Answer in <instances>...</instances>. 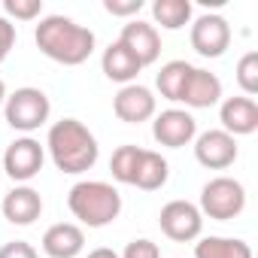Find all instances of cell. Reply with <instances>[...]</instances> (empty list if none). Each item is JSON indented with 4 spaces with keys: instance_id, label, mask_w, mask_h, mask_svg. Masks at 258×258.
I'll return each instance as SVG.
<instances>
[{
    "instance_id": "cell-1",
    "label": "cell",
    "mask_w": 258,
    "mask_h": 258,
    "mask_svg": "<svg viewBox=\"0 0 258 258\" xmlns=\"http://www.w3.org/2000/svg\"><path fill=\"white\" fill-rule=\"evenodd\" d=\"M34 40H37V49L49 61L64 64V67L85 64L91 58V52H94V43H97L91 28L76 25L67 16H46V19H40V25L34 31Z\"/></svg>"
},
{
    "instance_id": "cell-2",
    "label": "cell",
    "mask_w": 258,
    "mask_h": 258,
    "mask_svg": "<svg viewBox=\"0 0 258 258\" xmlns=\"http://www.w3.org/2000/svg\"><path fill=\"white\" fill-rule=\"evenodd\" d=\"M46 149L55 161V167L61 173H85L97 164L100 146L97 137L88 131V127L79 118H61L49 127V137H46Z\"/></svg>"
},
{
    "instance_id": "cell-3",
    "label": "cell",
    "mask_w": 258,
    "mask_h": 258,
    "mask_svg": "<svg viewBox=\"0 0 258 258\" xmlns=\"http://www.w3.org/2000/svg\"><path fill=\"white\" fill-rule=\"evenodd\" d=\"M67 207H70L73 219H79V225L106 228L121 213V195L115 185H109L103 179H82L70 188Z\"/></svg>"
},
{
    "instance_id": "cell-4",
    "label": "cell",
    "mask_w": 258,
    "mask_h": 258,
    "mask_svg": "<svg viewBox=\"0 0 258 258\" xmlns=\"http://www.w3.org/2000/svg\"><path fill=\"white\" fill-rule=\"evenodd\" d=\"M49 112H52V103H49L46 91L31 88V85L16 88L4 100V115H7L10 127L13 131H22V134H31L37 127H43L49 121Z\"/></svg>"
},
{
    "instance_id": "cell-5",
    "label": "cell",
    "mask_w": 258,
    "mask_h": 258,
    "mask_svg": "<svg viewBox=\"0 0 258 258\" xmlns=\"http://www.w3.org/2000/svg\"><path fill=\"white\" fill-rule=\"evenodd\" d=\"M246 207V188L231 176H216L201 188V216L216 222H231Z\"/></svg>"
},
{
    "instance_id": "cell-6",
    "label": "cell",
    "mask_w": 258,
    "mask_h": 258,
    "mask_svg": "<svg viewBox=\"0 0 258 258\" xmlns=\"http://www.w3.org/2000/svg\"><path fill=\"white\" fill-rule=\"evenodd\" d=\"M158 225H161L164 237H170L173 243H191L204 231V216L191 201H170L161 207Z\"/></svg>"
},
{
    "instance_id": "cell-7",
    "label": "cell",
    "mask_w": 258,
    "mask_h": 258,
    "mask_svg": "<svg viewBox=\"0 0 258 258\" xmlns=\"http://www.w3.org/2000/svg\"><path fill=\"white\" fill-rule=\"evenodd\" d=\"M43 161H46V149L34 137H19L4 152V170H7V176L13 182H22V185L31 182L43 170Z\"/></svg>"
},
{
    "instance_id": "cell-8",
    "label": "cell",
    "mask_w": 258,
    "mask_h": 258,
    "mask_svg": "<svg viewBox=\"0 0 258 258\" xmlns=\"http://www.w3.org/2000/svg\"><path fill=\"white\" fill-rule=\"evenodd\" d=\"M188 40H191V49L198 55H204V58H222L228 52V46H231V25H228V19L213 16V13L198 16L191 22Z\"/></svg>"
},
{
    "instance_id": "cell-9",
    "label": "cell",
    "mask_w": 258,
    "mask_h": 258,
    "mask_svg": "<svg viewBox=\"0 0 258 258\" xmlns=\"http://www.w3.org/2000/svg\"><path fill=\"white\" fill-rule=\"evenodd\" d=\"M152 137L167 149H182L198 137V121L188 109H164L152 121Z\"/></svg>"
},
{
    "instance_id": "cell-10",
    "label": "cell",
    "mask_w": 258,
    "mask_h": 258,
    "mask_svg": "<svg viewBox=\"0 0 258 258\" xmlns=\"http://www.w3.org/2000/svg\"><path fill=\"white\" fill-rule=\"evenodd\" d=\"M155 109H158L155 94H152L146 85H140V82L121 85L118 94L112 97V112H115L118 121H124V124H143V121H149V118L155 115Z\"/></svg>"
},
{
    "instance_id": "cell-11",
    "label": "cell",
    "mask_w": 258,
    "mask_h": 258,
    "mask_svg": "<svg viewBox=\"0 0 258 258\" xmlns=\"http://www.w3.org/2000/svg\"><path fill=\"white\" fill-rule=\"evenodd\" d=\"M195 158L207 170H225V167H231L237 161V140L231 134H225L222 127L204 131L195 140Z\"/></svg>"
},
{
    "instance_id": "cell-12",
    "label": "cell",
    "mask_w": 258,
    "mask_h": 258,
    "mask_svg": "<svg viewBox=\"0 0 258 258\" xmlns=\"http://www.w3.org/2000/svg\"><path fill=\"white\" fill-rule=\"evenodd\" d=\"M118 43H121L127 52H131V55L140 61V67L155 64V61H158V55H161V34H158V28H155V25H149V22H140V19L127 22V25L121 28Z\"/></svg>"
},
{
    "instance_id": "cell-13",
    "label": "cell",
    "mask_w": 258,
    "mask_h": 258,
    "mask_svg": "<svg viewBox=\"0 0 258 258\" xmlns=\"http://www.w3.org/2000/svg\"><path fill=\"white\" fill-rule=\"evenodd\" d=\"M222 131L231 137H246L258 131V103L252 97H225L219 109Z\"/></svg>"
},
{
    "instance_id": "cell-14",
    "label": "cell",
    "mask_w": 258,
    "mask_h": 258,
    "mask_svg": "<svg viewBox=\"0 0 258 258\" xmlns=\"http://www.w3.org/2000/svg\"><path fill=\"white\" fill-rule=\"evenodd\" d=\"M0 210H4V219L10 225H22L25 228V225H34L43 216V198L31 185H16L10 195H4Z\"/></svg>"
},
{
    "instance_id": "cell-15",
    "label": "cell",
    "mask_w": 258,
    "mask_h": 258,
    "mask_svg": "<svg viewBox=\"0 0 258 258\" xmlns=\"http://www.w3.org/2000/svg\"><path fill=\"white\" fill-rule=\"evenodd\" d=\"M219 100H222V79L216 73L204 70V67H195L188 82H185V88H182L179 103H185L191 109H210Z\"/></svg>"
},
{
    "instance_id": "cell-16",
    "label": "cell",
    "mask_w": 258,
    "mask_h": 258,
    "mask_svg": "<svg viewBox=\"0 0 258 258\" xmlns=\"http://www.w3.org/2000/svg\"><path fill=\"white\" fill-rule=\"evenodd\" d=\"M85 249V231L76 222H55L43 234V252L49 258H76Z\"/></svg>"
},
{
    "instance_id": "cell-17",
    "label": "cell",
    "mask_w": 258,
    "mask_h": 258,
    "mask_svg": "<svg viewBox=\"0 0 258 258\" xmlns=\"http://www.w3.org/2000/svg\"><path fill=\"white\" fill-rule=\"evenodd\" d=\"M100 67H103V76L109 79V82H118V85H131V82H137V76H140V61L127 52L118 40L115 43H109L106 49H103V58H100Z\"/></svg>"
},
{
    "instance_id": "cell-18",
    "label": "cell",
    "mask_w": 258,
    "mask_h": 258,
    "mask_svg": "<svg viewBox=\"0 0 258 258\" xmlns=\"http://www.w3.org/2000/svg\"><path fill=\"white\" fill-rule=\"evenodd\" d=\"M167 176H170V164H167V158H164L161 152L143 149L131 185H137V188H143V191H158V188H164Z\"/></svg>"
},
{
    "instance_id": "cell-19",
    "label": "cell",
    "mask_w": 258,
    "mask_h": 258,
    "mask_svg": "<svg viewBox=\"0 0 258 258\" xmlns=\"http://www.w3.org/2000/svg\"><path fill=\"white\" fill-rule=\"evenodd\" d=\"M195 258H252V249L240 237H201L195 243Z\"/></svg>"
},
{
    "instance_id": "cell-20",
    "label": "cell",
    "mask_w": 258,
    "mask_h": 258,
    "mask_svg": "<svg viewBox=\"0 0 258 258\" xmlns=\"http://www.w3.org/2000/svg\"><path fill=\"white\" fill-rule=\"evenodd\" d=\"M191 70H195V67H191L188 61H167V64L158 70V76H155V88L161 91V97H164V100L179 103L182 88H185V82H188Z\"/></svg>"
},
{
    "instance_id": "cell-21",
    "label": "cell",
    "mask_w": 258,
    "mask_h": 258,
    "mask_svg": "<svg viewBox=\"0 0 258 258\" xmlns=\"http://www.w3.org/2000/svg\"><path fill=\"white\" fill-rule=\"evenodd\" d=\"M152 19L164 31H179L191 22V0H155Z\"/></svg>"
},
{
    "instance_id": "cell-22",
    "label": "cell",
    "mask_w": 258,
    "mask_h": 258,
    "mask_svg": "<svg viewBox=\"0 0 258 258\" xmlns=\"http://www.w3.org/2000/svg\"><path fill=\"white\" fill-rule=\"evenodd\" d=\"M143 149L134 146V143H124L112 152L109 158V170H112V179L115 182H124V185H131L134 182V173H137V161H140Z\"/></svg>"
},
{
    "instance_id": "cell-23",
    "label": "cell",
    "mask_w": 258,
    "mask_h": 258,
    "mask_svg": "<svg viewBox=\"0 0 258 258\" xmlns=\"http://www.w3.org/2000/svg\"><path fill=\"white\" fill-rule=\"evenodd\" d=\"M237 85L243 88V97L258 94V52H246L237 61Z\"/></svg>"
},
{
    "instance_id": "cell-24",
    "label": "cell",
    "mask_w": 258,
    "mask_h": 258,
    "mask_svg": "<svg viewBox=\"0 0 258 258\" xmlns=\"http://www.w3.org/2000/svg\"><path fill=\"white\" fill-rule=\"evenodd\" d=\"M4 10L10 19L19 22H34L43 13V0H4Z\"/></svg>"
},
{
    "instance_id": "cell-25",
    "label": "cell",
    "mask_w": 258,
    "mask_h": 258,
    "mask_svg": "<svg viewBox=\"0 0 258 258\" xmlns=\"http://www.w3.org/2000/svg\"><path fill=\"white\" fill-rule=\"evenodd\" d=\"M118 258H161V249L149 237H137V240H131L124 246V252Z\"/></svg>"
},
{
    "instance_id": "cell-26",
    "label": "cell",
    "mask_w": 258,
    "mask_h": 258,
    "mask_svg": "<svg viewBox=\"0 0 258 258\" xmlns=\"http://www.w3.org/2000/svg\"><path fill=\"white\" fill-rule=\"evenodd\" d=\"M103 10L118 19H131L143 10V0H103Z\"/></svg>"
},
{
    "instance_id": "cell-27",
    "label": "cell",
    "mask_w": 258,
    "mask_h": 258,
    "mask_svg": "<svg viewBox=\"0 0 258 258\" xmlns=\"http://www.w3.org/2000/svg\"><path fill=\"white\" fill-rule=\"evenodd\" d=\"M13 49H16V25L7 16H0V64L10 58Z\"/></svg>"
},
{
    "instance_id": "cell-28",
    "label": "cell",
    "mask_w": 258,
    "mask_h": 258,
    "mask_svg": "<svg viewBox=\"0 0 258 258\" xmlns=\"http://www.w3.org/2000/svg\"><path fill=\"white\" fill-rule=\"evenodd\" d=\"M0 258H40V252L25 240H10L0 246Z\"/></svg>"
},
{
    "instance_id": "cell-29",
    "label": "cell",
    "mask_w": 258,
    "mask_h": 258,
    "mask_svg": "<svg viewBox=\"0 0 258 258\" xmlns=\"http://www.w3.org/2000/svg\"><path fill=\"white\" fill-rule=\"evenodd\" d=\"M85 258H118V252H115V249H109V246H97V249H91Z\"/></svg>"
},
{
    "instance_id": "cell-30",
    "label": "cell",
    "mask_w": 258,
    "mask_h": 258,
    "mask_svg": "<svg viewBox=\"0 0 258 258\" xmlns=\"http://www.w3.org/2000/svg\"><path fill=\"white\" fill-rule=\"evenodd\" d=\"M4 100H7V85H4V79H0V106H4Z\"/></svg>"
}]
</instances>
